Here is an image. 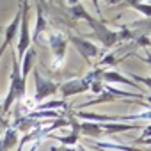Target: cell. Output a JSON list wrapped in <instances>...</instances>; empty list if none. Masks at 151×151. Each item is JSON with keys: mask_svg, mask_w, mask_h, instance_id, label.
Instances as JSON below:
<instances>
[{"mask_svg": "<svg viewBox=\"0 0 151 151\" xmlns=\"http://www.w3.org/2000/svg\"><path fill=\"white\" fill-rule=\"evenodd\" d=\"M25 96V78L22 75V66L16 59V55H13V71H11V86L9 91L6 94V100L2 101V114H7L11 105Z\"/></svg>", "mask_w": 151, "mask_h": 151, "instance_id": "cell-1", "label": "cell"}, {"mask_svg": "<svg viewBox=\"0 0 151 151\" xmlns=\"http://www.w3.org/2000/svg\"><path fill=\"white\" fill-rule=\"evenodd\" d=\"M20 9H22V20H20V36H18V55H16V59H23V55L27 53V50L30 48V43H32V37H30V32H29L30 4L22 2Z\"/></svg>", "mask_w": 151, "mask_h": 151, "instance_id": "cell-2", "label": "cell"}, {"mask_svg": "<svg viewBox=\"0 0 151 151\" xmlns=\"http://www.w3.org/2000/svg\"><path fill=\"white\" fill-rule=\"evenodd\" d=\"M34 82H36V94H34L36 101H45L46 98H50L52 94L59 91V84L50 78L41 77V71L37 68H34Z\"/></svg>", "mask_w": 151, "mask_h": 151, "instance_id": "cell-3", "label": "cell"}, {"mask_svg": "<svg viewBox=\"0 0 151 151\" xmlns=\"http://www.w3.org/2000/svg\"><path fill=\"white\" fill-rule=\"evenodd\" d=\"M66 39H68V43L71 41L73 45H75V48L78 50V53L86 59V62L91 66V59L93 57H98V46L94 45V43H91L89 39H84V37H78V36H75V34H71V32H68L66 34Z\"/></svg>", "mask_w": 151, "mask_h": 151, "instance_id": "cell-4", "label": "cell"}, {"mask_svg": "<svg viewBox=\"0 0 151 151\" xmlns=\"http://www.w3.org/2000/svg\"><path fill=\"white\" fill-rule=\"evenodd\" d=\"M46 43H48V46L52 48V52H53V55H55V59H53V66L59 68V66L62 64L64 57H66L68 39H66V36H62L60 32H52V34L46 37Z\"/></svg>", "mask_w": 151, "mask_h": 151, "instance_id": "cell-5", "label": "cell"}, {"mask_svg": "<svg viewBox=\"0 0 151 151\" xmlns=\"http://www.w3.org/2000/svg\"><path fill=\"white\" fill-rule=\"evenodd\" d=\"M91 89V82H89V77L86 75L84 78H77V80H68L64 84L59 86V91L64 98H69L73 94H80V93H86Z\"/></svg>", "mask_w": 151, "mask_h": 151, "instance_id": "cell-6", "label": "cell"}, {"mask_svg": "<svg viewBox=\"0 0 151 151\" xmlns=\"http://www.w3.org/2000/svg\"><path fill=\"white\" fill-rule=\"evenodd\" d=\"M101 82H105V84H128V86L139 89V86L135 82L128 80L126 77H123V75L117 73V71H109V69H103L101 71Z\"/></svg>", "mask_w": 151, "mask_h": 151, "instance_id": "cell-7", "label": "cell"}, {"mask_svg": "<svg viewBox=\"0 0 151 151\" xmlns=\"http://www.w3.org/2000/svg\"><path fill=\"white\" fill-rule=\"evenodd\" d=\"M103 135H110V133H121V132H128V130H139L140 123L137 124H128V123H100Z\"/></svg>", "mask_w": 151, "mask_h": 151, "instance_id": "cell-8", "label": "cell"}, {"mask_svg": "<svg viewBox=\"0 0 151 151\" xmlns=\"http://www.w3.org/2000/svg\"><path fill=\"white\" fill-rule=\"evenodd\" d=\"M126 29L132 32L133 39L139 37V36H146L147 37V34H151V18H146L142 22H132Z\"/></svg>", "mask_w": 151, "mask_h": 151, "instance_id": "cell-9", "label": "cell"}, {"mask_svg": "<svg viewBox=\"0 0 151 151\" xmlns=\"http://www.w3.org/2000/svg\"><path fill=\"white\" fill-rule=\"evenodd\" d=\"M36 7H37V25H36V30H34V37H32V41H39V36H41V32L46 29V20H45V14H46V9H45V2L41 4V2H37L36 4Z\"/></svg>", "mask_w": 151, "mask_h": 151, "instance_id": "cell-10", "label": "cell"}, {"mask_svg": "<svg viewBox=\"0 0 151 151\" xmlns=\"http://www.w3.org/2000/svg\"><path fill=\"white\" fill-rule=\"evenodd\" d=\"M86 135V137H103V130H101V124L100 123H80V135Z\"/></svg>", "mask_w": 151, "mask_h": 151, "instance_id": "cell-11", "label": "cell"}, {"mask_svg": "<svg viewBox=\"0 0 151 151\" xmlns=\"http://www.w3.org/2000/svg\"><path fill=\"white\" fill-rule=\"evenodd\" d=\"M36 57H37V53H36V50H34V48H29V50H27V53L23 55L22 75H23V78H25V80H27V75L30 73V69H32V66H34V60H36Z\"/></svg>", "mask_w": 151, "mask_h": 151, "instance_id": "cell-12", "label": "cell"}, {"mask_svg": "<svg viewBox=\"0 0 151 151\" xmlns=\"http://www.w3.org/2000/svg\"><path fill=\"white\" fill-rule=\"evenodd\" d=\"M126 6H130L135 11L142 13L146 18H151V2H137V0H128Z\"/></svg>", "mask_w": 151, "mask_h": 151, "instance_id": "cell-13", "label": "cell"}, {"mask_svg": "<svg viewBox=\"0 0 151 151\" xmlns=\"http://www.w3.org/2000/svg\"><path fill=\"white\" fill-rule=\"evenodd\" d=\"M50 151H87L84 146H52Z\"/></svg>", "mask_w": 151, "mask_h": 151, "instance_id": "cell-14", "label": "cell"}, {"mask_svg": "<svg viewBox=\"0 0 151 151\" xmlns=\"http://www.w3.org/2000/svg\"><path fill=\"white\" fill-rule=\"evenodd\" d=\"M9 128V119L7 117H0V135Z\"/></svg>", "mask_w": 151, "mask_h": 151, "instance_id": "cell-15", "label": "cell"}, {"mask_svg": "<svg viewBox=\"0 0 151 151\" xmlns=\"http://www.w3.org/2000/svg\"><path fill=\"white\" fill-rule=\"evenodd\" d=\"M149 137H151V124L144 126V130H142V137H140L139 140H146V139H149Z\"/></svg>", "mask_w": 151, "mask_h": 151, "instance_id": "cell-16", "label": "cell"}, {"mask_svg": "<svg viewBox=\"0 0 151 151\" xmlns=\"http://www.w3.org/2000/svg\"><path fill=\"white\" fill-rule=\"evenodd\" d=\"M0 151H9V149L6 147V144H4V140H2V137H0Z\"/></svg>", "mask_w": 151, "mask_h": 151, "instance_id": "cell-17", "label": "cell"}, {"mask_svg": "<svg viewBox=\"0 0 151 151\" xmlns=\"http://www.w3.org/2000/svg\"><path fill=\"white\" fill-rule=\"evenodd\" d=\"M37 146H39V144H37V142H34V144H32V146H30L27 151H36V149H37Z\"/></svg>", "mask_w": 151, "mask_h": 151, "instance_id": "cell-18", "label": "cell"}, {"mask_svg": "<svg viewBox=\"0 0 151 151\" xmlns=\"http://www.w3.org/2000/svg\"><path fill=\"white\" fill-rule=\"evenodd\" d=\"M0 116H2V101H0Z\"/></svg>", "mask_w": 151, "mask_h": 151, "instance_id": "cell-19", "label": "cell"}]
</instances>
